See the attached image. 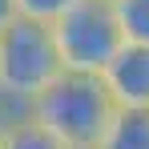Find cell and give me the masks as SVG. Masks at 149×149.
Here are the masks:
<instances>
[{
  "instance_id": "1",
  "label": "cell",
  "mask_w": 149,
  "mask_h": 149,
  "mask_svg": "<svg viewBox=\"0 0 149 149\" xmlns=\"http://www.w3.org/2000/svg\"><path fill=\"white\" fill-rule=\"evenodd\" d=\"M113 109L117 105L109 97L101 73H73V69H61L28 101V113L49 133H56L69 149H97Z\"/></svg>"
},
{
  "instance_id": "2",
  "label": "cell",
  "mask_w": 149,
  "mask_h": 149,
  "mask_svg": "<svg viewBox=\"0 0 149 149\" xmlns=\"http://www.w3.org/2000/svg\"><path fill=\"white\" fill-rule=\"evenodd\" d=\"M61 69L65 65H61L49 20H32L16 12L0 28V97L4 101H16L28 109V101Z\"/></svg>"
},
{
  "instance_id": "3",
  "label": "cell",
  "mask_w": 149,
  "mask_h": 149,
  "mask_svg": "<svg viewBox=\"0 0 149 149\" xmlns=\"http://www.w3.org/2000/svg\"><path fill=\"white\" fill-rule=\"evenodd\" d=\"M52 40H56L65 69L101 73L113 61V52L125 45V32H121L113 0H73L52 20Z\"/></svg>"
},
{
  "instance_id": "4",
  "label": "cell",
  "mask_w": 149,
  "mask_h": 149,
  "mask_svg": "<svg viewBox=\"0 0 149 149\" xmlns=\"http://www.w3.org/2000/svg\"><path fill=\"white\" fill-rule=\"evenodd\" d=\"M101 81L117 109H149V45L125 40L101 69Z\"/></svg>"
},
{
  "instance_id": "5",
  "label": "cell",
  "mask_w": 149,
  "mask_h": 149,
  "mask_svg": "<svg viewBox=\"0 0 149 149\" xmlns=\"http://www.w3.org/2000/svg\"><path fill=\"white\" fill-rule=\"evenodd\" d=\"M97 149H149V109H113Z\"/></svg>"
},
{
  "instance_id": "6",
  "label": "cell",
  "mask_w": 149,
  "mask_h": 149,
  "mask_svg": "<svg viewBox=\"0 0 149 149\" xmlns=\"http://www.w3.org/2000/svg\"><path fill=\"white\" fill-rule=\"evenodd\" d=\"M0 149H69V145H65L56 133H49V129L24 109V113H16V117L4 121Z\"/></svg>"
},
{
  "instance_id": "7",
  "label": "cell",
  "mask_w": 149,
  "mask_h": 149,
  "mask_svg": "<svg viewBox=\"0 0 149 149\" xmlns=\"http://www.w3.org/2000/svg\"><path fill=\"white\" fill-rule=\"evenodd\" d=\"M113 8H117L125 40L149 45V0H113Z\"/></svg>"
},
{
  "instance_id": "8",
  "label": "cell",
  "mask_w": 149,
  "mask_h": 149,
  "mask_svg": "<svg viewBox=\"0 0 149 149\" xmlns=\"http://www.w3.org/2000/svg\"><path fill=\"white\" fill-rule=\"evenodd\" d=\"M73 0H16V12L20 16H32V20H56L65 8H69Z\"/></svg>"
},
{
  "instance_id": "9",
  "label": "cell",
  "mask_w": 149,
  "mask_h": 149,
  "mask_svg": "<svg viewBox=\"0 0 149 149\" xmlns=\"http://www.w3.org/2000/svg\"><path fill=\"white\" fill-rule=\"evenodd\" d=\"M12 16H16V0H0V28L8 24Z\"/></svg>"
},
{
  "instance_id": "10",
  "label": "cell",
  "mask_w": 149,
  "mask_h": 149,
  "mask_svg": "<svg viewBox=\"0 0 149 149\" xmlns=\"http://www.w3.org/2000/svg\"><path fill=\"white\" fill-rule=\"evenodd\" d=\"M0 133H4V117H0Z\"/></svg>"
}]
</instances>
